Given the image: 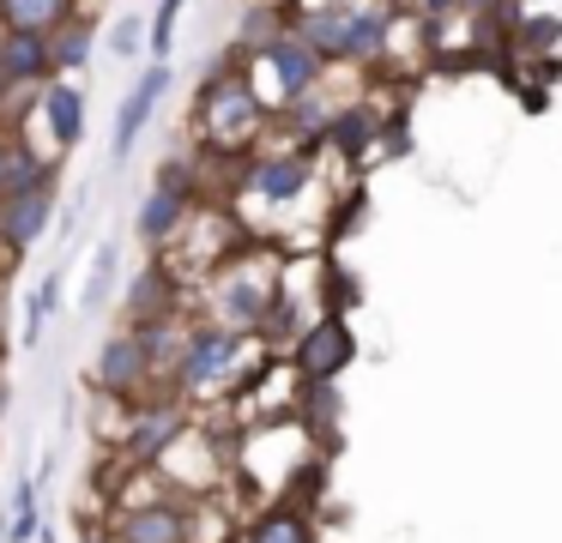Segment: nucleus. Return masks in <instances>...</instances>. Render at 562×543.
I'll return each instance as SVG.
<instances>
[{
    "instance_id": "f257e3e1",
    "label": "nucleus",
    "mask_w": 562,
    "mask_h": 543,
    "mask_svg": "<svg viewBox=\"0 0 562 543\" xmlns=\"http://www.w3.org/2000/svg\"><path fill=\"white\" fill-rule=\"evenodd\" d=\"M387 31L393 19L381 7H363V0H327V7H308L303 19H296V36H303L308 48H315L321 60H381L387 55Z\"/></svg>"
},
{
    "instance_id": "f03ea898",
    "label": "nucleus",
    "mask_w": 562,
    "mask_h": 543,
    "mask_svg": "<svg viewBox=\"0 0 562 543\" xmlns=\"http://www.w3.org/2000/svg\"><path fill=\"white\" fill-rule=\"evenodd\" d=\"M260 121H267V97L255 91L248 72L224 67V72H212V79L200 84L194 127H200V139H206L212 151H243V145H255Z\"/></svg>"
},
{
    "instance_id": "7ed1b4c3",
    "label": "nucleus",
    "mask_w": 562,
    "mask_h": 543,
    "mask_svg": "<svg viewBox=\"0 0 562 543\" xmlns=\"http://www.w3.org/2000/svg\"><path fill=\"white\" fill-rule=\"evenodd\" d=\"M243 350H248V332H236V326H188L170 357L176 393H212V386H224L236 374V362H243Z\"/></svg>"
},
{
    "instance_id": "20e7f679",
    "label": "nucleus",
    "mask_w": 562,
    "mask_h": 543,
    "mask_svg": "<svg viewBox=\"0 0 562 543\" xmlns=\"http://www.w3.org/2000/svg\"><path fill=\"white\" fill-rule=\"evenodd\" d=\"M255 67L267 72L272 103L291 109L296 97H315V84H321V72H327V60H321L315 48H308L303 36H296V24H284V31H272L267 43L255 48Z\"/></svg>"
},
{
    "instance_id": "39448f33",
    "label": "nucleus",
    "mask_w": 562,
    "mask_h": 543,
    "mask_svg": "<svg viewBox=\"0 0 562 543\" xmlns=\"http://www.w3.org/2000/svg\"><path fill=\"white\" fill-rule=\"evenodd\" d=\"M351 357H357V332L345 326V314H321V320L303 326L296 344H291V369H296V381H303V386L339 381V374L351 369Z\"/></svg>"
},
{
    "instance_id": "423d86ee",
    "label": "nucleus",
    "mask_w": 562,
    "mask_h": 543,
    "mask_svg": "<svg viewBox=\"0 0 562 543\" xmlns=\"http://www.w3.org/2000/svg\"><path fill=\"white\" fill-rule=\"evenodd\" d=\"M151 381H158V357H151L146 326H127V332H115L110 344L98 350V386L110 398H134V393H146Z\"/></svg>"
},
{
    "instance_id": "0eeeda50",
    "label": "nucleus",
    "mask_w": 562,
    "mask_h": 543,
    "mask_svg": "<svg viewBox=\"0 0 562 543\" xmlns=\"http://www.w3.org/2000/svg\"><path fill=\"white\" fill-rule=\"evenodd\" d=\"M115 543H194V513L176 495H151L115 513Z\"/></svg>"
},
{
    "instance_id": "6e6552de",
    "label": "nucleus",
    "mask_w": 562,
    "mask_h": 543,
    "mask_svg": "<svg viewBox=\"0 0 562 543\" xmlns=\"http://www.w3.org/2000/svg\"><path fill=\"white\" fill-rule=\"evenodd\" d=\"M49 217H55V176L49 181H31V188H19V193H7V200H0V248L19 260V253L49 229Z\"/></svg>"
},
{
    "instance_id": "1a4fd4ad",
    "label": "nucleus",
    "mask_w": 562,
    "mask_h": 543,
    "mask_svg": "<svg viewBox=\"0 0 562 543\" xmlns=\"http://www.w3.org/2000/svg\"><path fill=\"white\" fill-rule=\"evenodd\" d=\"M272 265H231V272L218 278V314L224 326H236V332H255L260 314L272 308Z\"/></svg>"
},
{
    "instance_id": "9d476101",
    "label": "nucleus",
    "mask_w": 562,
    "mask_h": 543,
    "mask_svg": "<svg viewBox=\"0 0 562 543\" xmlns=\"http://www.w3.org/2000/svg\"><path fill=\"white\" fill-rule=\"evenodd\" d=\"M188 200H194V176H188V163H164V176H158V188L139 200V236L146 241H170L176 229H182V217H188Z\"/></svg>"
},
{
    "instance_id": "9b49d317",
    "label": "nucleus",
    "mask_w": 562,
    "mask_h": 543,
    "mask_svg": "<svg viewBox=\"0 0 562 543\" xmlns=\"http://www.w3.org/2000/svg\"><path fill=\"white\" fill-rule=\"evenodd\" d=\"M55 79V55H49V31H0V84H43Z\"/></svg>"
},
{
    "instance_id": "f8f14e48",
    "label": "nucleus",
    "mask_w": 562,
    "mask_h": 543,
    "mask_svg": "<svg viewBox=\"0 0 562 543\" xmlns=\"http://www.w3.org/2000/svg\"><path fill=\"white\" fill-rule=\"evenodd\" d=\"M308 181H315V169H308L303 151H272V157H255V163H248V188H255V200H267V205L303 200Z\"/></svg>"
},
{
    "instance_id": "ddd939ff",
    "label": "nucleus",
    "mask_w": 562,
    "mask_h": 543,
    "mask_svg": "<svg viewBox=\"0 0 562 543\" xmlns=\"http://www.w3.org/2000/svg\"><path fill=\"white\" fill-rule=\"evenodd\" d=\"M164 91H170V67L158 60V67H146V72H139V84L127 91L122 115H115V157H127V151H134V139L146 133V121L158 115Z\"/></svg>"
},
{
    "instance_id": "4468645a",
    "label": "nucleus",
    "mask_w": 562,
    "mask_h": 543,
    "mask_svg": "<svg viewBox=\"0 0 562 543\" xmlns=\"http://www.w3.org/2000/svg\"><path fill=\"white\" fill-rule=\"evenodd\" d=\"M188 434V410L182 405H158V410H139L134 429H127V459L134 465H151V459H164L176 441Z\"/></svg>"
},
{
    "instance_id": "2eb2a0df",
    "label": "nucleus",
    "mask_w": 562,
    "mask_h": 543,
    "mask_svg": "<svg viewBox=\"0 0 562 543\" xmlns=\"http://www.w3.org/2000/svg\"><path fill=\"white\" fill-rule=\"evenodd\" d=\"M43 121H49L55 151H74V145L86 139V97H79L74 84H61V72L43 79Z\"/></svg>"
},
{
    "instance_id": "dca6fc26",
    "label": "nucleus",
    "mask_w": 562,
    "mask_h": 543,
    "mask_svg": "<svg viewBox=\"0 0 562 543\" xmlns=\"http://www.w3.org/2000/svg\"><path fill=\"white\" fill-rule=\"evenodd\" d=\"M243 543H315V525H308V507H296V501L260 507V513L248 519Z\"/></svg>"
},
{
    "instance_id": "f3484780",
    "label": "nucleus",
    "mask_w": 562,
    "mask_h": 543,
    "mask_svg": "<svg viewBox=\"0 0 562 543\" xmlns=\"http://www.w3.org/2000/svg\"><path fill=\"white\" fill-rule=\"evenodd\" d=\"M74 12H79V0H0V24L7 31H55Z\"/></svg>"
},
{
    "instance_id": "a211bd4d",
    "label": "nucleus",
    "mask_w": 562,
    "mask_h": 543,
    "mask_svg": "<svg viewBox=\"0 0 562 543\" xmlns=\"http://www.w3.org/2000/svg\"><path fill=\"white\" fill-rule=\"evenodd\" d=\"M170 296H176V284H170V272H139V284H134V296H127V326H151V320H170Z\"/></svg>"
},
{
    "instance_id": "6ab92c4d",
    "label": "nucleus",
    "mask_w": 562,
    "mask_h": 543,
    "mask_svg": "<svg viewBox=\"0 0 562 543\" xmlns=\"http://www.w3.org/2000/svg\"><path fill=\"white\" fill-rule=\"evenodd\" d=\"M49 55H55V72H74V67H86V60H91V24L79 19V12L49 31Z\"/></svg>"
},
{
    "instance_id": "aec40b11",
    "label": "nucleus",
    "mask_w": 562,
    "mask_h": 543,
    "mask_svg": "<svg viewBox=\"0 0 562 543\" xmlns=\"http://www.w3.org/2000/svg\"><path fill=\"white\" fill-rule=\"evenodd\" d=\"M327 139L339 145L345 157H363L369 139H375V115H369V109H339V115H327Z\"/></svg>"
},
{
    "instance_id": "412c9836",
    "label": "nucleus",
    "mask_w": 562,
    "mask_h": 543,
    "mask_svg": "<svg viewBox=\"0 0 562 543\" xmlns=\"http://www.w3.org/2000/svg\"><path fill=\"white\" fill-rule=\"evenodd\" d=\"M55 302H61V272H49V278L37 284V296H31V326H25V344H37V338H43V326H49Z\"/></svg>"
},
{
    "instance_id": "4be33fe9",
    "label": "nucleus",
    "mask_w": 562,
    "mask_h": 543,
    "mask_svg": "<svg viewBox=\"0 0 562 543\" xmlns=\"http://www.w3.org/2000/svg\"><path fill=\"white\" fill-rule=\"evenodd\" d=\"M182 7H188V0H164V7L158 12H151V36H146V43H151V55H170V43H176V19H182Z\"/></svg>"
},
{
    "instance_id": "5701e85b",
    "label": "nucleus",
    "mask_w": 562,
    "mask_h": 543,
    "mask_svg": "<svg viewBox=\"0 0 562 543\" xmlns=\"http://www.w3.org/2000/svg\"><path fill=\"white\" fill-rule=\"evenodd\" d=\"M37 525H43V519H37V495H31V483H25V489H19V507L7 513V538L25 543V538H37Z\"/></svg>"
},
{
    "instance_id": "b1692460",
    "label": "nucleus",
    "mask_w": 562,
    "mask_h": 543,
    "mask_svg": "<svg viewBox=\"0 0 562 543\" xmlns=\"http://www.w3.org/2000/svg\"><path fill=\"white\" fill-rule=\"evenodd\" d=\"M139 43H146V24L139 19H122L110 31V55H139Z\"/></svg>"
},
{
    "instance_id": "393cba45",
    "label": "nucleus",
    "mask_w": 562,
    "mask_h": 543,
    "mask_svg": "<svg viewBox=\"0 0 562 543\" xmlns=\"http://www.w3.org/2000/svg\"><path fill=\"white\" fill-rule=\"evenodd\" d=\"M110 272H115V248H98V278H91V290H86L91 308L103 302V278H110Z\"/></svg>"
},
{
    "instance_id": "a878e982",
    "label": "nucleus",
    "mask_w": 562,
    "mask_h": 543,
    "mask_svg": "<svg viewBox=\"0 0 562 543\" xmlns=\"http://www.w3.org/2000/svg\"><path fill=\"white\" fill-rule=\"evenodd\" d=\"M7 157H13V133L0 127V181H7Z\"/></svg>"
},
{
    "instance_id": "bb28decb",
    "label": "nucleus",
    "mask_w": 562,
    "mask_h": 543,
    "mask_svg": "<svg viewBox=\"0 0 562 543\" xmlns=\"http://www.w3.org/2000/svg\"><path fill=\"white\" fill-rule=\"evenodd\" d=\"M393 7H417V0H393Z\"/></svg>"
},
{
    "instance_id": "cd10ccee",
    "label": "nucleus",
    "mask_w": 562,
    "mask_h": 543,
    "mask_svg": "<svg viewBox=\"0 0 562 543\" xmlns=\"http://www.w3.org/2000/svg\"><path fill=\"white\" fill-rule=\"evenodd\" d=\"M0 357H7V332H0Z\"/></svg>"
},
{
    "instance_id": "c85d7f7f",
    "label": "nucleus",
    "mask_w": 562,
    "mask_h": 543,
    "mask_svg": "<svg viewBox=\"0 0 562 543\" xmlns=\"http://www.w3.org/2000/svg\"><path fill=\"white\" fill-rule=\"evenodd\" d=\"M86 543H110V538H86Z\"/></svg>"
},
{
    "instance_id": "c756f323",
    "label": "nucleus",
    "mask_w": 562,
    "mask_h": 543,
    "mask_svg": "<svg viewBox=\"0 0 562 543\" xmlns=\"http://www.w3.org/2000/svg\"><path fill=\"white\" fill-rule=\"evenodd\" d=\"M0 538H7V525H0Z\"/></svg>"
},
{
    "instance_id": "7c9ffc66",
    "label": "nucleus",
    "mask_w": 562,
    "mask_h": 543,
    "mask_svg": "<svg viewBox=\"0 0 562 543\" xmlns=\"http://www.w3.org/2000/svg\"><path fill=\"white\" fill-rule=\"evenodd\" d=\"M0 97H7V84H0Z\"/></svg>"
},
{
    "instance_id": "2f4dec72",
    "label": "nucleus",
    "mask_w": 562,
    "mask_h": 543,
    "mask_svg": "<svg viewBox=\"0 0 562 543\" xmlns=\"http://www.w3.org/2000/svg\"><path fill=\"white\" fill-rule=\"evenodd\" d=\"M0 31H7V24H0Z\"/></svg>"
}]
</instances>
